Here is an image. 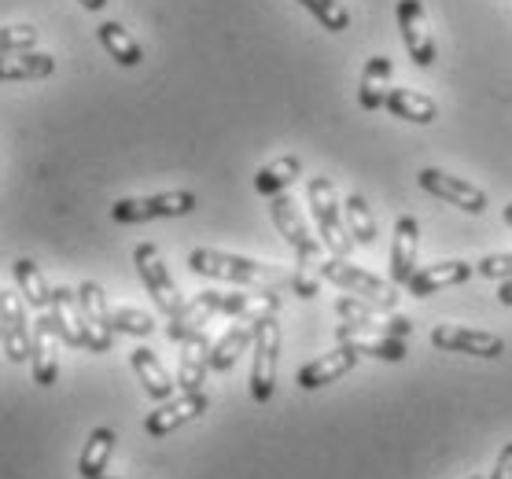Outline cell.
<instances>
[{"label":"cell","mask_w":512,"mask_h":479,"mask_svg":"<svg viewBox=\"0 0 512 479\" xmlns=\"http://www.w3.org/2000/svg\"><path fill=\"white\" fill-rule=\"evenodd\" d=\"M188 269L199 273V277H207V281H225V284H236V288H266V292H277L280 284H291V277H280L277 269L266 266V262L229 255V251H214V247H196L188 255Z\"/></svg>","instance_id":"obj_1"},{"label":"cell","mask_w":512,"mask_h":479,"mask_svg":"<svg viewBox=\"0 0 512 479\" xmlns=\"http://www.w3.org/2000/svg\"><path fill=\"white\" fill-rule=\"evenodd\" d=\"M306 203H310V214H314L317 233H321V244H325L328 255L350 258L354 240H350L347 222H343V203L336 196V185L328 177H310L306 181Z\"/></svg>","instance_id":"obj_2"},{"label":"cell","mask_w":512,"mask_h":479,"mask_svg":"<svg viewBox=\"0 0 512 479\" xmlns=\"http://www.w3.org/2000/svg\"><path fill=\"white\" fill-rule=\"evenodd\" d=\"M269 214H273L277 233L291 244V251H295V258H299V266L317 269V273H321V262L328 258V251L317 236H310V225H306V218H303V207H299L288 192H280V196H273V203H269Z\"/></svg>","instance_id":"obj_3"},{"label":"cell","mask_w":512,"mask_h":479,"mask_svg":"<svg viewBox=\"0 0 512 479\" xmlns=\"http://www.w3.org/2000/svg\"><path fill=\"white\" fill-rule=\"evenodd\" d=\"M321 277H325L328 284L343 288V292L365 299V303L380 306V310H395L398 306L395 284L384 281V277H376V273H369V269L354 266V262H347V258L328 255L325 262H321Z\"/></svg>","instance_id":"obj_4"},{"label":"cell","mask_w":512,"mask_h":479,"mask_svg":"<svg viewBox=\"0 0 512 479\" xmlns=\"http://www.w3.org/2000/svg\"><path fill=\"white\" fill-rule=\"evenodd\" d=\"M196 211V196L177 188V192H159V196H137V199H118L111 207V218L118 225H140L155 222V218H185Z\"/></svg>","instance_id":"obj_5"},{"label":"cell","mask_w":512,"mask_h":479,"mask_svg":"<svg viewBox=\"0 0 512 479\" xmlns=\"http://www.w3.org/2000/svg\"><path fill=\"white\" fill-rule=\"evenodd\" d=\"M277 362H280V325L277 317L255 321V365H251V398L266 406L277 391Z\"/></svg>","instance_id":"obj_6"},{"label":"cell","mask_w":512,"mask_h":479,"mask_svg":"<svg viewBox=\"0 0 512 479\" xmlns=\"http://www.w3.org/2000/svg\"><path fill=\"white\" fill-rule=\"evenodd\" d=\"M133 266H137V273H140V284L148 288V295H152L155 306H159L166 317H174L177 310L185 306V299H181V292H177L174 277H170V269H166L163 255H159V247L137 244L133 247Z\"/></svg>","instance_id":"obj_7"},{"label":"cell","mask_w":512,"mask_h":479,"mask_svg":"<svg viewBox=\"0 0 512 479\" xmlns=\"http://www.w3.org/2000/svg\"><path fill=\"white\" fill-rule=\"evenodd\" d=\"M199 299L214 310V314L236 317V321H262V317H277L280 295L266 288H236V292H199Z\"/></svg>","instance_id":"obj_8"},{"label":"cell","mask_w":512,"mask_h":479,"mask_svg":"<svg viewBox=\"0 0 512 479\" xmlns=\"http://www.w3.org/2000/svg\"><path fill=\"white\" fill-rule=\"evenodd\" d=\"M0 347H4L8 362H30L34 328H30V317H26V299L19 292H0Z\"/></svg>","instance_id":"obj_9"},{"label":"cell","mask_w":512,"mask_h":479,"mask_svg":"<svg viewBox=\"0 0 512 479\" xmlns=\"http://www.w3.org/2000/svg\"><path fill=\"white\" fill-rule=\"evenodd\" d=\"M417 185L424 188L428 196L443 199V203H450V207H461L465 214L487 211V192H483V188H476L472 181H465V177L446 174V170H439V166H424V170L417 174Z\"/></svg>","instance_id":"obj_10"},{"label":"cell","mask_w":512,"mask_h":479,"mask_svg":"<svg viewBox=\"0 0 512 479\" xmlns=\"http://www.w3.org/2000/svg\"><path fill=\"white\" fill-rule=\"evenodd\" d=\"M78 303H82L85 317V351L107 354L115 347V328H111V303L107 292L96 281L78 284Z\"/></svg>","instance_id":"obj_11"},{"label":"cell","mask_w":512,"mask_h":479,"mask_svg":"<svg viewBox=\"0 0 512 479\" xmlns=\"http://www.w3.org/2000/svg\"><path fill=\"white\" fill-rule=\"evenodd\" d=\"M207 409H210L207 391H185L181 398H166V402H159V406L144 417V432L152 435V439H163V435H170V432H177V428H185V424L199 421Z\"/></svg>","instance_id":"obj_12"},{"label":"cell","mask_w":512,"mask_h":479,"mask_svg":"<svg viewBox=\"0 0 512 479\" xmlns=\"http://www.w3.org/2000/svg\"><path fill=\"white\" fill-rule=\"evenodd\" d=\"M431 343L446 354H468V358H501L505 354V339L501 336L465 325H435L431 328Z\"/></svg>","instance_id":"obj_13"},{"label":"cell","mask_w":512,"mask_h":479,"mask_svg":"<svg viewBox=\"0 0 512 479\" xmlns=\"http://www.w3.org/2000/svg\"><path fill=\"white\" fill-rule=\"evenodd\" d=\"M336 314L347 321V325H358V328H373V332H384V336H398L406 339L413 332V321L395 310H380V306L365 303L358 295H343L336 299Z\"/></svg>","instance_id":"obj_14"},{"label":"cell","mask_w":512,"mask_h":479,"mask_svg":"<svg viewBox=\"0 0 512 479\" xmlns=\"http://www.w3.org/2000/svg\"><path fill=\"white\" fill-rule=\"evenodd\" d=\"M398 30H402L413 67H431L435 63V37H431L428 12L420 0H398Z\"/></svg>","instance_id":"obj_15"},{"label":"cell","mask_w":512,"mask_h":479,"mask_svg":"<svg viewBox=\"0 0 512 479\" xmlns=\"http://www.w3.org/2000/svg\"><path fill=\"white\" fill-rule=\"evenodd\" d=\"M59 328L52 314H37L34 321V347H30V369H34V384L52 387L59 376Z\"/></svg>","instance_id":"obj_16"},{"label":"cell","mask_w":512,"mask_h":479,"mask_svg":"<svg viewBox=\"0 0 512 479\" xmlns=\"http://www.w3.org/2000/svg\"><path fill=\"white\" fill-rule=\"evenodd\" d=\"M336 343L358 354H369V358H380V362H402V358H406V343L398 336H384V332L347 325V321L336 328Z\"/></svg>","instance_id":"obj_17"},{"label":"cell","mask_w":512,"mask_h":479,"mask_svg":"<svg viewBox=\"0 0 512 479\" xmlns=\"http://www.w3.org/2000/svg\"><path fill=\"white\" fill-rule=\"evenodd\" d=\"M476 277V266L472 262H461V258H450V262H435V266H420L413 277H409V295L417 299H428V295L443 292V288H454V284H465Z\"/></svg>","instance_id":"obj_18"},{"label":"cell","mask_w":512,"mask_h":479,"mask_svg":"<svg viewBox=\"0 0 512 479\" xmlns=\"http://www.w3.org/2000/svg\"><path fill=\"white\" fill-rule=\"evenodd\" d=\"M210 347L214 343H210L207 328L181 339V358H177V387L181 391H203L210 373Z\"/></svg>","instance_id":"obj_19"},{"label":"cell","mask_w":512,"mask_h":479,"mask_svg":"<svg viewBox=\"0 0 512 479\" xmlns=\"http://www.w3.org/2000/svg\"><path fill=\"white\" fill-rule=\"evenodd\" d=\"M361 354L350 351V347H336V351L321 354V358H314V362H306L303 369H299V376H295V384L303 387V391H317V387L325 384H336V380H343V376L358 365Z\"/></svg>","instance_id":"obj_20"},{"label":"cell","mask_w":512,"mask_h":479,"mask_svg":"<svg viewBox=\"0 0 512 479\" xmlns=\"http://www.w3.org/2000/svg\"><path fill=\"white\" fill-rule=\"evenodd\" d=\"M417 255H420V225L417 218L402 214L395 225V240H391V284H409V277L417 273Z\"/></svg>","instance_id":"obj_21"},{"label":"cell","mask_w":512,"mask_h":479,"mask_svg":"<svg viewBox=\"0 0 512 479\" xmlns=\"http://www.w3.org/2000/svg\"><path fill=\"white\" fill-rule=\"evenodd\" d=\"M48 314L56 321L59 336L67 347H85V317H82V303H78V288H52V306Z\"/></svg>","instance_id":"obj_22"},{"label":"cell","mask_w":512,"mask_h":479,"mask_svg":"<svg viewBox=\"0 0 512 479\" xmlns=\"http://www.w3.org/2000/svg\"><path fill=\"white\" fill-rule=\"evenodd\" d=\"M129 362H133V373H137L144 395L152 398V402H166V398H174V391H177L174 376L166 373V365L155 358V351L137 347V351L129 354Z\"/></svg>","instance_id":"obj_23"},{"label":"cell","mask_w":512,"mask_h":479,"mask_svg":"<svg viewBox=\"0 0 512 479\" xmlns=\"http://www.w3.org/2000/svg\"><path fill=\"white\" fill-rule=\"evenodd\" d=\"M247 347H255V321H236V325H229L222 336L214 339V347H210V369L214 373H229Z\"/></svg>","instance_id":"obj_24"},{"label":"cell","mask_w":512,"mask_h":479,"mask_svg":"<svg viewBox=\"0 0 512 479\" xmlns=\"http://www.w3.org/2000/svg\"><path fill=\"white\" fill-rule=\"evenodd\" d=\"M56 71V59L48 52H12V56H0V82H41Z\"/></svg>","instance_id":"obj_25"},{"label":"cell","mask_w":512,"mask_h":479,"mask_svg":"<svg viewBox=\"0 0 512 479\" xmlns=\"http://www.w3.org/2000/svg\"><path fill=\"white\" fill-rule=\"evenodd\" d=\"M391 59L373 56L365 67H361V85H358V104L365 111H380L387 100V89H391Z\"/></svg>","instance_id":"obj_26"},{"label":"cell","mask_w":512,"mask_h":479,"mask_svg":"<svg viewBox=\"0 0 512 479\" xmlns=\"http://www.w3.org/2000/svg\"><path fill=\"white\" fill-rule=\"evenodd\" d=\"M384 107L402 122H417V126H428L439 115V104L431 96L417 93V89H387Z\"/></svg>","instance_id":"obj_27"},{"label":"cell","mask_w":512,"mask_h":479,"mask_svg":"<svg viewBox=\"0 0 512 479\" xmlns=\"http://www.w3.org/2000/svg\"><path fill=\"white\" fill-rule=\"evenodd\" d=\"M303 177V159L299 155H280V159H273V163H266L262 170L255 174V188L262 192V196H280L288 185H295Z\"/></svg>","instance_id":"obj_28"},{"label":"cell","mask_w":512,"mask_h":479,"mask_svg":"<svg viewBox=\"0 0 512 479\" xmlns=\"http://www.w3.org/2000/svg\"><path fill=\"white\" fill-rule=\"evenodd\" d=\"M115 443H118V435L111 432V428H93V432H89V439H85V446H82V457H78L82 479L104 476L107 461L115 454Z\"/></svg>","instance_id":"obj_29"},{"label":"cell","mask_w":512,"mask_h":479,"mask_svg":"<svg viewBox=\"0 0 512 479\" xmlns=\"http://www.w3.org/2000/svg\"><path fill=\"white\" fill-rule=\"evenodd\" d=\"M15 284H19V295L34 306L37 314H45L48 306H52V284L45 281V273H41L34 258H19L15 262Z\"/></svg>","instance_id":"obj_30"},{"label":"cell","mask_w":512,"mask_h":479,"mask_svg":"<svg viewBox=\"0 0 512 479\" xmlns=\"http://www.w3.org/2000/svg\"><path fill=\"white\" fill-rule=\"evenodd\" d=\"M96 37H100V45L107 48V56L115 59L118 67H137L140 59H144V52H140V45H137V37L129 34L122 23H100Z\"/></svg>","instance_id":"obj_31"},{"label":"cell","mask_w":512,"mask_h":479,"mask_svg":"<svg viewBox=\"0 0 512 479\" xmlns=\"http://www.w3.org/2000/svg\"><path fill=\"white\" fill-rule=\"evenodd\" d=\"M210 317H214V310H210V306L196 295V299H188V303L181 306L174 317H170V325H166V336L174 339V343H181V339L203 332V328L210 325Z\"/></svg>","instance_id":"obj_32"},{"label":"cell","mask_w":512,"mask_h":479,"mask_svg":"<svg viewBox=\"0 0 512 479\" xmlns=\"http://www.w3.org/2000/svg\"><path fill=\"white\" fill-rule=\"evenodd\" d=\"M343 222H347V233L354 244L369 247L376 244V218L373 211H369V203H365V196H347V203H343Z\"/></svg>","instance_id":"obj_33"},{"label":"cell","mask_w":512,"mask_h":479,"mask_svg":"<svg viewBox=\"0 0 512 479\" xmlns=\"http://www.w3.org/2000/svg\"><path fill=\"white\" fill-rule=\"evenodd\" d=\"M111 328L122 332V336H152L155 332V317L137 310V306H111Z\"/></svg>","instance_id":"obj_34"},{"label":"cell","mask_w":512,"mask_h":479,"mask_svg":"<svg viewBox=\"0 0 512 479\" xmlns=\"http://www.w3.org/2000/svg\"><path fill=\"white\" fill-rule=\"evenodd\" d=\"M295 4H303L306 12L314 15L325 30H332V34H343V30L350 26V12L339 4V0H295Z\"/></svg>","instance_id":"obj_35"},{"label":"cell","mask_w":512,"mask_h":479,"mask_svg":"<svg viewBox=\"0 0 512 479\" xmlns=\"http://www.w3.org/2000/svg\"><path fill=\"white\" fill-rule=\"evenodd\" d=\"M37 45L34 26H0V56H12V52H30Z\"/></svg>","instance_id":"obj_36"},{"label":"cell","mask_w":512,"mask_h":479,"mask_svg":"<svg viewBox=\"0 0 512 479\" xmlns=\"http://www.w3.org/2000/svg\"><path fill=\"white\" fill-rule=\"evenodd\" d=\"M476 273H479V277H487V281H509V277H512V251H505V255L479 258Z\"/></svg>","instance_id":"obj_37"},{"label":"cell","mask_w":512,"mask_h":479,"mask_svg":"<svg viewBox=\"0 0 512 479\" xmlns=\"http://www.w3.org/2000/svg\"><path fill=\"white\" fill-rule=\"evenodd\" d=\"M321 281H325V277H321V273H317V269H295V273H291V288H295V295H303V299H314L317 292H321Z\"/></svg>","instance_id":"obj_38"},{"label":"cell","mask_w":512,"mask_h":479,"mask_svg":"<svg viewBox=\"0 0 512 479\" xmlns=\"http://www.w3.org/2000/svg\"><path fill=\"white\" fill-rule=\"evenodd\" d=\"M490 479H512V443L498 454V465H494Z\"/></svg>","instance_id":"obj_39"},{"label":"cell","mask_w":512,"mask_h":479,"mask_svg":"<svg viewBox=\"0 0 512 479\" xmlns=\"http://www.w3.org/2000/svg\"><path fill=\"white\" fill-rule=\"evenodd\" d=\"M498 303L501 306H512V277L498 288Z\"/></svg>","instance_id":"obj_40"},{"label":"cell","mask_w":512,"mask_h":479,"mask_svg":"<svg viewBox=\"0 0 512 479\" xmlns=\"http://www.w3.org/2000/svg\"><path fill=\"white\" fill-rule=\"evenodd\" d=\"M82 8H89V12H104L107 8V0H78Z\"/></svg>","instance_id":"obj_41"},{"label":"cell","mask_w":512,"mask_h":479,"mask_svg":"<svg viewBox=\"0 0 512 479\" xmlns=\"http://www.w3.org/2000/svg\"><path fill=\"white\" fill-rule=\"evenodd\" d=\"M501 218H505V225L512 229V203H505V211H501Z\"/></svg>","instance_id":"obj_42"},{"label":"cell","mask_w":512,"mask_h":479,"mask_svg":"<svg viewBox=\"0 0 512 479\" xmlns=\"http://www.w3.org/2000/svg\"><path fill=\"white\" fill-rule=\"evenodd\" d=\"M96 479H118V476H96Z\"/></svg>","instance_id":"obj_43"},{"label":"cell","mask_w":512,"mask_h":479,"mask_svg":"<svg viewBox=\"0 0 512 479\" xmlns=\"http://www.w3.org/2000/svg\"><path fill=\"white\" fill-rule=\"evenodd\" d=\"M472 479H490V476H472Z\"/></svg>","instance_id":"obj_44"}]
</instances>
